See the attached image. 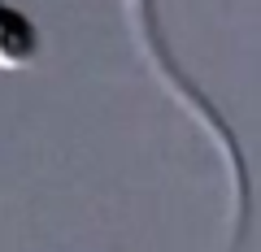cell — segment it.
Returning <instances> with one entry per match:
<instances>
[{
	"label": "cell",
	"mask_w": 261,
	"mask_h": 252,
	"mask_svg": "<svg viewBox=\"0 0 261 252\" xmlns=\"http://www.w3.org/2000/svg\"><path fill=\"white\" fill-rule=\"evenodd\" d=\"M44 52V35H39L35 18L18 9L13 0H0V74H22L31 70Z\"/></svg>",
	"instance_id": "7a4b0ae2"
},
{
	"label": "cell",
	"mask_w": 261,
	"mask_h": 252,
	"mask_svg": "<svg viewBox=\"0 0 261 252\" xmlns=\"http://www.w3.org/2000/svg\"><path fill=\"white\" fill-rule=\"evenodd\" d=\"M126 18H130V26H135V39H140L148 66L157 70V78L166 83V92L174 96V100L209 131V139L226 152V165H231V178H235V209H240V213H235V239H231V252H235V248H240V239H244V213H248V174H244V152H240V144H235L231 126L222 122V113L200 96V87H196L174 61H170L166 39H161V31H157V0H126Z\"/></svg>",
	"instance_id": "6da1fadb"
}]
</instances>
